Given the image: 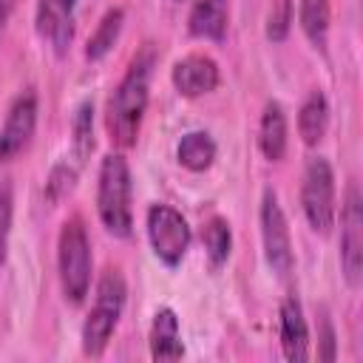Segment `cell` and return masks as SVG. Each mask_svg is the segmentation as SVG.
I'll return each mask as SVG.
<instances>
[{"label": "cell", "instance_id": "obj_6", "mask_svg": "<svg viewBox=\"0 0 363 363\" xmlns=\"http://www.w3.org/2000/svg\"><path fill=\"white\" fill-rule=\"evenodd\" d=\"M147 238H150L156 258L167 267H176L182 264L190 247V227L179 210L167 204H153L147 210Z\"/></svg>", "mask_w": 363, "mask_h": 363}, {"label": "cell", "instance_id": "obj_26", "mask_svg": "<svg viewBox=\"0 0 363 363\" xmlns=\"http://www.w3.org/2000/svg\"><path fill=\"white\" fill-rule=\"evenodd\" d=\"M14 6H17V0H0V23L9 20V14L14 11Z\"/></svg>", "mask_w": 363, "mask_h": 363}, {"label": "cell", "instance_id": "obj_4", "mask_svg": "<svg viewBox=\"0 0 363 363\" xmlns=\"http://www.w3.org/2000/svg\"><path fill=\"white\" fill-rule=\"evenodd\" d=\"M122 306H125V281H122L119 269H108L99 278L94 306L82 323V352L85 354L99 357L105 352V346L119 323Z\"/></svg>", "mask_w": 363, "mask_h": 363}, {"label": "cell", "instance_id": "obj_19", "mask_svg": "<svg viewBox=\"0 0 363 363\" xmlns=\"http://www.w3.org/2000/svg\"><path fill=\"white\" fill-rule=\"evenodd\" d=\"M122 20H125L122 9H108L105 11V17L99 20L96 31L88 37V45H85V57L88 60H102L113 48V43H116V37L122 31Z\"/></svg>", "mask_w": 363, "mask_h": 363}, {"label": "cell", "instance_id": "obj_7", "mask_svg": "<svg viewBox=\"0 0 363 363\" xmlns=\"http://www.w3.org/2000/svg\"><path fill=\"white\" fill-rule=\"evenodd\" d=\"M340 267L349 286H360L363 278V204L354 182L346 187L340 210Z\"/></svg>", "mask_w": 363, "mask_h": 363}, {"label": "cell", "instance_id": "obj_22", "mask_svg": "<svg viewBox=\"0 0 363 363\" xmlns=\"http://www.w3.org/2000/svg\"><path fill=\"white\" fill-rule=\"evenodd\" d=\"M289 23H292V0H275L269 9V17H267V37L272 43L286 40Z\"/></svg>", "mask_w": 363, "mask_h": 363}, {"label": "cell", "instance_id": "obj_21", "mask_svg": "<svg viewBox=\"0 0 363 363\" xmlns=\"http://www.w3.org/2000/svg\"><path fill=\"white\" fill-rule=\"evenodd\" d=\"M71 147H74V159L82 164L91 150H94V105L91 102H82L74 113V122H71Z\"/></svg>", "mask_w": 363, "mask_h": 363}, {"label": "cell", "instance_id": "obj_3", "mask_svg": "<svg viewBox=\"0 0 363 363\" xmlns=\"http://www.w3.org/2000/svg\"><path fill=\"white\" fill-rule=\"evenodd\" d=\"M57 264H60V284L65 301H71L74 306L82 303L91 289V244L79 216H71L60 230Z\"/></svg>", "mask_w": 363, "mask_h": 363}, {"label": "cell", "instance_id": "obj_10", "mask_svg": "<svg viewBox=\"0 0 363 363\" xmlns=\"http://www.w3.org/2000/svg\"><path fill=\"white\" fill-rule=\"evenodd\" d=\"M170 79L182 96H204L218 85V65L207 54H187L173 65Z\"/></svg>", "mask_w": 363, "mask_h": 363}, {"label": "cell", "instance_id": "obj_12", "mask_svg": "<svg viewBox=\"0 0 363 363\" xmlns=\"http://www.w3.org/2000/svg\"><path fill=\"white\" fill-rule=\"evenodd\" d=\"M281 346H284V357L292 363H303L309 357V332H306L303 309L295 298H286L281 303Z\"/></svg>", "mask_w": 363, "mask_h": 363}, {"label": "cell", "instance_id": "obj_11", "mask_svg": "<svg viewBox=\"0 0 363 363\" xmlns=\"http://www.w3.org/2000/svg\"><path fill=\"white\" fill-rule=\"evenodd\" d=\"M74 6L77 0H37V31L51 43L57 54H65L74 37Z\"/></svg>", "mask_w": 363, "mask_h": 363}, {"label": "cell", "instance_id": "obj_14", "mask_svg": "<svg viewBox=\"0 0 363 363\" xmlns=\"http://www.w3.org/2000/svg\"><path fill=\"white\" fill-rule=\"evenodd\" d=\"M190 34L201 40H221L230 23V0H196L190 11Z\"/></svg>", "mask_w": 363, "mask_h": 363}, {"label": "cell", "instance_id": "obj_16", "mask_svg": "<svg viewBox=\"0 0 363 363\" xmlns=\"http://www.w3.org/2000/svg\"><path fill=\"white\" fill-rule=\"evenodd\" d=\"M329 128V102L320 91H312L298 111V133L306 145H318Z\"/></svg>", "mask_w": 363, "mask_h": 363}, {"label": "cell", "instance_id": "obj_25", "mask_svg": "<svg viewBox=\"0 0 363 363\" xmlns=\"http://www.w3.org/2000/svg\"><path fill=\"white\" fill-rule=\"evenodd\" d=\"M323 352H320V357L323 360H335V332H332V323H329V318L323 315Z\"/></svg>", "mask_w": 363, "mask_h": 363}, {"label": "cell", "instance_id": "obj_18", "mask_svg": "<svg viewBox=\"0 0 363 363\" xmlns=\"http://www.w3.org/2000/svg\"><path fill=\"white\" fill-rule=\"evenodd\" d=\"M301 28L315 48H326L329 37V0H301Z\"/></svg>", "mask_w": 363, "mask_h": 363}, {"label": "cell", "instance_id": "obj_9", "mask_svg": "<svg viewBox=\"0 0 363 363\" xmlns=\"http://www.w3.org/2000/svg\"><path fill=\"white\" fill-rule=\"evenodd\" d=\"M34 128H37V96L34 91H26L11 102L6 122L0 128V162H11L14 156H20L28 147Z\"/></svg>", "mask_w": 363, "mask_h": 363}, {"label": "cell", "instance_id": "obj_27", "mask_svg": "<svg viewBox=\"0 0 363 363\" xmlns=\"http://www.w3.org/2000/svg\"><path fill=\"white\" fill-rule=\"evenodd\" d=\"M3 26H6V23H0V31H3Z\"/></svg>", "mask_w": 363, "mask_h": 363}, {"label": "cell", "instance_id": "obj_13", "mask_svg": "<svg viewBox=\"0 0 363 363\" xmlns=\"http://www.w3.org/2000/svg\"><path fill=\"white\" fill-rule=\"evenodd\" d=\"M150 354H153V360H179L184 354L182 335H179V318L167 306H162L153 315V323H150Z\"/></svg>", "mask_w": 363, "mask_h": 363}, {"label": "cell", "instance_id": "obj_1", "mask_svg": "<svg viewBox=\"0 0 363 363\" xmlns=\"http://www.w3.org/2000/svg\"><path fill=\"white\" fill-rule=\"evenodd\" d=\"M150 71H153V48L145 45L133 62L128 65L122 82L116 85V91L108 99L105 108V128L108 136L116 147H133L139 128H142V116L147 108V88H150Z\"/></svg>", "mask_w": 363, "mask_h": 363}, {"label": "cell", "instance_id": "obj_24", "mask_svg": "<svg viewBox=\"0 0 363 363\" xmlns=\"http://www.w3.org/2000/svg\"><path fill=\"white\" fill-rule=\"evenodd\" d=\"M9 233H11V190L0 184V267L6 264Z\"/></svg>", "mask_w": 363, "mask_h": 363}, {"label": "cell", "instance_id": "obj_23", "mask_svg": "<svg viewBox=\"0 0 363 363\" xmlns=\"http://www.w3.org/2000/svg\"><path fill=\"white\" fill-rule=\"evenodd\" d=\"M74 182H77V167H71V164H57L54 173H51V179H48V184H45L48 199H51V201H60L62 196H68V193L74 190Z\"/></svg>", "mask_w": 363, "mask_h": 363}, {"label": "cell", "instance_id": "obj_8", "mask_svg": "<svg viewBox=\"0 0 363 363\" xmlns=\"http://www.w3.org/2000/svg\"><path fill=\"white\" fill-rule=\"evenodd\" d=\"M261 241H264V255L272 272L281 278L289 275L292 272V238H289L286 216L272 190H267L261 201Z\"/></svg>", "mask_w": 363, "mask_h": 363}, {"label": "cell", "instance_id": "obj_17", "mask_svg": "<svg viewBox=\"0 0 363 363\" xmlns=\"http://www.w3.org/2000/svg\"><path fill=\"white\" fill-rule=\"evenodd\" d=\"M176 156H179V164L193 170V173H201L213 164L216 159V142L210 139V133L204 130H193V133H184L179 147H176Z\"/></svg>", "mask_w": 363, "mask_h": 363}, {"label": "cell", "instance_id": "obj_2", "mask_svg": "<svg viewBox=\"0 0 363 363\" xmlns=\"http://www.w3.org/2000/svg\"><path fill=\"white\" fill-rule=\"evenodd\" d=\"M96 210L105 230L116 238L130 235V167L122 153H108L99 164L96 184Z\"/></svg>", "mask_w": 363, "mask_h": 363}, {"label": "cell", "instance_id": "obj_20", "mask_svg": "<svg viewBox=\"0 0 363 363\" xmlns=\"http://www.w3.org/2000/svg\"><path fill=\"white\" fill-rule=\"evenodd\" d=\"M201 241H204L210 267L218 269V267L230 258V250H233V233H230V224H227L221 216H213V218L204 224V230H201Z\"/></svg>", "mask_w": 363, "mask_h": 363}, {"label": "cell", "instance_id": "obj_15", "mask_svg": "<svg viewBox=\"0 0 363 363\" xmlns=\"http://www.w3.org/2000/svg\"><path fill=\"white\" fill-rule=\"evenodd\" d=\"M258 147L269 162H281L286 153V113L278 102H267L261 128H258Z\"/></svg>", "mask_w": 363, "mask_h": 363}, {"label": "cell", "instance_id": "obj_5", "mask_svg": "<svg viewBox=\"0 0 363 363\" xmlns=\"http://www.w3.org/2000/svg\"><path fill=\"white\" fill-rule=\"evenodd\" d=\"M301 204L309 227L326 235L335 224V173L323 156H312L303 170L301 184Z\"/></svg>", "mask_w": 363, "mask_h": 363}]
</instances>
